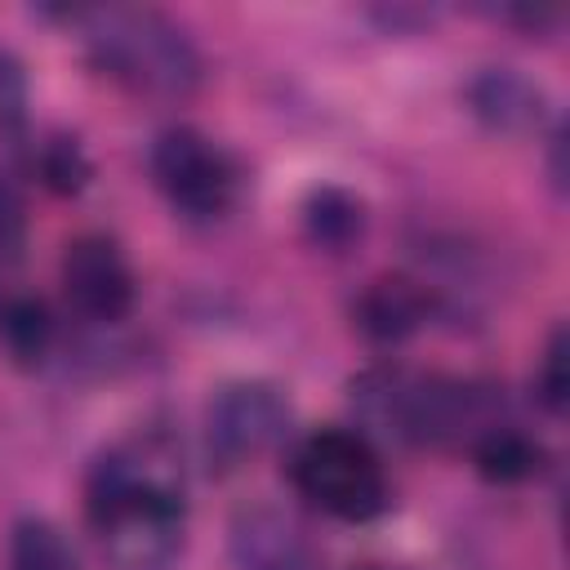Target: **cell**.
<instances>
[{"instance_id":"cell-1","label":"cell","mask_w":570,"mask_h":570,"mask_svg":"<svg viewBox=\"0 0 570 570\" xmlns=\"http://www.w3.org/2000/svg\"><path fill=\"white\" fill-rule=\"evenodd\" d=\"M85 512L111 561L160 570L183 539V472L160 436L107 450L85 481Z\"/></svg>"},{"instance_id":"cell-2","label":"cell","mask_w":570,"mask_h":570,"mask_svg":"<svg viewBox=\"0 0 570 570\" xmlns=\"http://www.w3.org/2000/svg\"><path fill=\"white\" fill-rule=\"evenodd\" d=\"M89 62L129 94L187 98L200 85V53L187 31L147 4H94L67 9Z\"/></svg>"},{"instance_id":"cell-3","label":"cell","mask_w":570,"mask_h":570,"mask_svg":"<svg viewBox=\"0 0 570 570\" xmlns=\"http://www.w3.org/2000/svg\"><path fill=\"white\" fill-rule=\"evenodd\" d=\"M289 476L303 499L338 521H370L392 499L379 454L361 432L347 428H321L303 436L289 459Z\"/></svg>"},{"instance_id":"cell-4","label":"cell","mask_w":570,"mask_h":570,"mask_svg":"<svg viewBox=\"0 0 570 570\" xmlns=\"http://www.w3.org/2000/svg\"><path fill=\"white\" fill-rule=\"evenodd\" d=\"M151 178L183 218H223L240 187L232 156L191 125H174L151 142Z\"/></svg>"},{"instance_id":"cell-5","label":"cell","mask_w":570,"mask_h":570,"mask_svg":"<svg viewBox=\"0 0 570 570\" xmlns=\"http://www.w3.org/2000/svg\"><path fill=\"white\" fill-rule=\"evenodd\" d=\"M289 432V401L263 379H240L214 392L205 410V445L214 468L232 472L254 454L272 450Z\"/></svg>"},{"instance_id":"cell-6","label":"cell","mask_w":570,"mask_h":570,"mask_svg":"<svg viewBox=\"0 0 570 570\" xmlns=\"http://www.w3.org/2000/svg\"><path fill=\"white\" fill-rule=\"evenodd\" d=\"M62 294L85 321H125L134 307V272L120 245L102 232L76 236L62 254Z\"/></svg>"},{"instance_id":"cell-7","label":"cell","mask_w":570,"mask_h":570,"mask_svg":"<svg viewBox=\"0 0 570 570\" xmlns=\"http://www.w3.org/2000/svg\"><path fill=\"white\" fill-rule=\"evenodd\" d=\"M463 98H468V111L490 134H503V138L539 134L543 120H548V94H543V85H534L517 67H481L468 80Z\"/></svg>"},{"instance_id":"cell-8","label":"cell","mask_w":570,"mask_h":570,"mask_svg":"<svg viewBox=\"0 0 570 570\" xmlns=\"http://www.w3.org/2000/svg\"><path fill=\"white\" fill-rule=\"evenodd\" d=\"M232 561L236 570H321L316 548L276 508H240L232 517Z\"/></svg>"},{"instance_id":"cell-9","label":"cell","mask_w":570,"mask_h":570,"mask_svg":"<svg viewBox=\"0 0 570 570\" xmlns=\"http://www.w3.org/2000/svg\"><path fill=\"white\" fill-rule=\"evenodd\" d=\"M428 316H432V294L396 272L374 276L352 303V321L370 343H405L410 334L423 330Z\"/></svg>"},{"instance_id":"cell-10","label":"cell","mask_w":570,"mask_h":570,"mask_svg":"<svg viewBox=\"0 0 570 570\" xmlns=\"http://www.w3.org/2000/svg\"><path fill=\"white\" fill-rule=\"evenodd\" d=\"M303 232L325 254H347L365 236V200L338 183L312 187L303 200Z\"/></svg>"},{"instance_id":"cell-11","label":"cell","mask_w":570,"mask_h":570,"mask_svg":"<svg viewBox=\"0 0 570 570\" xmlns=\"http://www.w3.org/2000/svg\"><path fill=\"white\" fill-rule=\"evenodd\" d=\"M543 445L534 436H525L521 428H485L476 441H472V463L485 481H499V485H517V481H530L543 472Z\"/></svg>"},{"instance_id":"cell-12","label":"cell","mask_w":570,"mask_h":570,"mask_svg":"<svg viewBox=\"0 0 570 570\" xmlns=\"http://www.w3.org/2000/svg\"><path fill=\"white\" fill-rule=\"evenodd\" d=\"M49 343H53V321L40 298L13 294L0 303V347L13 365L36 370L49 356Z\"/></svg>"},{"instance_id":"cell-13","label":"cell","mask_w":570,"mask_h":570,"mask_svg":"<svg viewBox=\"0 0 570 570\" xmlns=\"http://www.w3.org/2000/svg\"><path fill=\"white\" fill-rule=\"evenodd\" d=\"M9 570H76V557L53 521L22 517L9 534Z\"/></svg>"},{"instance_id":"cell-14","label":"cell","mask_w":570,"mask_h":570,"mask_svg":"<svg viewBox=\"0 0 570 570\" xmlns=\"http://www.w3.org/2000/svg\"><path fill=\"white\" fill-rule=\"evenodd\" d=\"M36 169H40V183L58 196H76L89 183V156L71 134H49L36 151Z\"/></svg>"},{"instance_id":"cell-15","label":"cell","mask_w":570,"mask_h":570,"mask_svg":"<svg viewBox=\"0 0 570 570\" xmlns=\"http://www.w3.org/2000/svg\"><path fill=\"white\" fill-rule=\"evenodd\" d=\"M534 396L548 414H561L566 401H570V343H566V330L557 325L548 334V347L539 356V370H534Z\"/></svg>"},{"instance_id":"cell-16","label":"cell","mask_w":570,"mask_h":570,"mask_svg":"<svg viewBox=\"0 0 570 570\" xmlns=\"http://www.w3.org/2000/svg\"><path fill=\"white\" fill-rule=\"evenodd\" d=\"M27 129V71L13 53L0 49V134H22Z\"/></svg>"},{"instance_id":"cell-17","label":"cell","mask_w":570,"mask_h":570,"mask_svg":"<svg viewBox=\"0 0 570 570\" xmlns=\"http://www.w3.org/2000/svg\"><path fill=\"white\" fill-rule=\"evenodd\" d=\"M27 236V214H22V196L9 178H0V254H18Z\"/></svg>"}]
</instances>
